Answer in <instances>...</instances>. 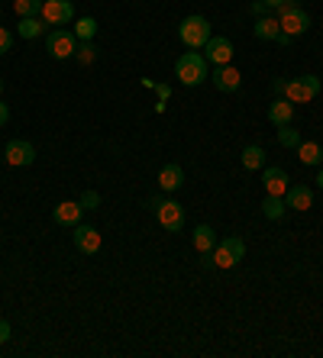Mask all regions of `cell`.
<instances>
[{
    "label": "cell",
    "mask_w": 323,
    "mask_h": 358,
    "mask_svg": "<svg viewBox=\"0 0 323 358\" xmlns=\"http://www.w3.org/2000/svg\"><path fill=\"white\" fill-rule=\"evenodd\" d=\"M175 78H178L185 87H197L210 78V62L201 55V52H185L178 62H175Z\"/></svg>",
    "instance_id": "cell-1"
},
{
    "label": "cell",
    "mask_w": 323,
    "mask_h": 358,
    "mask_svg": "<svg viewBox=\"0 0 323 358\" xmlns=\"http://www.w3.org/2000/svg\"><path fill=\"white\" fill-rule=\"evenodd\" d=\"M278 10H281L278 26H281V33L288 36V39H294V36H304L307 29H310V13H304V10H301L294 0H285Z\"/></svg>",
    "instance_id": "cell-2"
},
{
    "label": "cell",
    "mask_w": 323,
    "mask_h": 358,
    "mask_svg": "<svg viewBox=\"0 0 323 358\" xmlns=\"http://www.w3.org/2000/svg\"><path fill=\"white\" fill-rule=\"evenodd\" d=\"M317 94H320V78H317V75H301V78L285 81L281 97H288L291 103H310Z\"/></svg>",
    "instance_id": "cell-3"
},
{
    "label": "cell",
    "mask_w": 323,
    "mask_h": 358,
    "mask_svg": "<svg viewBox=\"0 0 323 358\" xmlns=\"http://www.w3.org/2000/svg\"><path fill=\"white\" fill-rule=\"evenodd\" d=\"M178 36L187 49H204L207 39H210L213 33H210V23H207L204 17H185L178 26Z\"/></svg>",
    "instance_id": "cell-4"
},
{
    "label": "cell",
    "mask_w": 323,
    "mask_h": 358,
    "mask_svg": "<svg viewBox=\"0 0 323 358\" xmlns=\"http://www.w3.org/2000/svg\"><path fill=\"white\" fill-rule=\"evenodd\" d=\"M75 49H78V39L69 29H59V26H55V29L45 36V52H49L52 59H59V62L75 59Z\"/></svg>",
    "instance_id": "cell-5"
},
{
    "label": "cell",
    "mask_w": 323,
    "mask_h": 358,
    "mask_svg": "<svg viewBox=\"0 0 323 358\" xmlns=\"http://www.w3.org/2000/svg\"><path fill=\"white\" fill-rule=\"evenodd\" d=\"M39 20L45 26H65L75 20V7H71V0H43Z\"/></svg>",
    "instance_id": "cell-6"
},
{
    "label": "cell",
    "mask_w": 323,
    "mask_h": 358,
    "mask_svg": "<svg viewBox=\"0 0 323 358\" xmlns=\"http://www.w3.org/2000/svg\"><path fill=\"white\" fill-rule=\"evenodd\" d=\"M155 220H159L162 229H168V233H181V229H185V210H181V203H175V200L155 203Z\"/></svg>",
    "instance_id": "cell-7"
},
{
    "label": "cell",
    "mask_w": 323,
    "mask_h": 358,
    "mask_svg": "<svg viewBox=\"0 0 323 358\" xmlns=\"http://www.w3.org/2000/svg\"><path fill=\"white\" fill-rule=\"evenodd\" d=\"M204 59L210 62L213 68H217V65H230L233 42L227 39V36H210V39H207V45H204Z\"/></svg>",
    "instance_id": "cell-8"
},
{
    "label": "cell",
    "mask_w": 323,
    "mask_h": 358,
    "mask_svg": "<svg viewBox=\"0 0 323 358\" xmlns=\"http://www.w3.org/2000/svg\"><path fill=\"white\" fill-rule=\"evenodd\" d=\"M33 162H36L33 142H26V139L7 142V165L10 168H26V165H33Z\"/></svg>",
    "instance_id": "cell-9"
},
{
    "label": "cell",
    "mask_w": 323,
    "mask_h": 358,
    "mask_svg": "<svg viewBox=\"0 0 323 358\" xmlns=\"http://www.w3.org/2000/svg\"><path fill=\"white\" fill-rule=\"evenodd\" d=\"M71 239H75V249L78 252H85V255H97L101 252V233L94 229V226H75V233H71Z\"/></svg>",
    "instance_id": "cell-10"
},
{
    "label": "cell",
    "mask_w": 323,
    "mask_h": 358,
    "mask_svg": "<svg viewBox=\"0 0 323 358\" xmlns=\"http://www.w3.org/2000/svg\"><path fill=\"white\" fill-rule=\"evenodd\" d=\"M265 197H285L291 187V178L285 175V168H265Z\"/></svg>",
    "instance_id": "cell-11"
},
{
    "label": "cell",
    "mask_w": 323,
    "mask_h": 358,
    "mask_svg": "<svg viewBox=\"0 0 323 358\" xmlns=\"http://www.w3.org/2000/svg\"><path fill=\"white\" fill-rule=\"evenodd\" d=\"M239 84H243L239 68H230V65H217V68H213V87H217V91L233 94V91H239Z\"/></svg>",
    "instance_id": "cell-12"
},
{
    "label": "cell",
    "mask_w": 323,
    "mask_h": 358,
    "mask_svg": "<svg viewBox=\"0 0 323 358\" xmlns=\"http://www.w3.org/2000/svg\"><path fill=\"white\" fill-rule=\"evenodd\" d=\"M81 217H85V207H81L78 200H62L59 207L52 210V220H55L59 226H78Z\"/></svg>",
    "instance_id": "cell-13"
},
{
    "label": "cell",
    "mask_w": 323,
    "mask_h": 358,
    "mask_svg": "<svg viewBox=\"0 0 323 358\" xmlns=\"http://www.w3.org/2000/svg\"><path fill=\"white\" fill-rule=\"evenodd\" d=\"M285 203H288L291 210L304 213V210L314 207V191H310L307 184H294V187H288V194H285Z\"/></svg>",
    "instance_id": "cell-14"
},
{
    "label": "cell",
    "mask_w": 323,
    "mask_h": 358,
    "mask_svg": "<svg viewBox=\"0 0 323 358\" xmlns=\"http://www.w3.org/2000/svg\"><path fill=\"white\" fill-rule=\"evenodd\" d=\"M181 184H185V168L175 165V162H171V165H162V171H159V187L162 191L175 194Z\"/></svg>",
    "instance_id": "cell-15"
},
{
    "label": "cell",
    "mask_w": 323,
    "mask_h": 358,
    "mask_svg": "<svg viewBox=\"0 0 323 358\" xmlns=\"http://www.w3.org/2000/svg\"><path fill=\"white\" fill-rule=\"evenodd\" d=\"M294 120V103L288 97H278L272 100V107H268V123L272 126H288Z\"/></svg>",
    "instance_id": "cell-16"
},
{
    "label": "cell",
    "mask_w": 323,
    "mask_h": 358,
    "mask_svg": "<svg viewBox=\"0 0 323 358\" xmlns=\"http://www.w3.org/2000/svg\"><path fill=\"white\" fill-rule=\"evenodd\" d=\"M194 249L201 252V255H210L213 249H217V233H213V226L201 223L194 229Z\"/></svg>",
    "instance_id": "cell-17"
},
{
    "label": "cell",
    "mask_w": 323,
    "mask_h": 358,
    "mask_svg": "<svg viewBox=\"0 0 323 358\" xmlns=\"http://www.w3.org/2000/svg\"><path fill=\"white\" fill-rule=\"evenodd\" d=\"M255 39H265V42H278V36H281V26H278V20L275 17H259L255 20Z\"/></svg>",
    "instance_id": "cell-18"
},
{
    "label": "cell",
    "mask_w": 323,
    "mask_h": 358,
    "mask_svg": "<svg viewBox=\"0 0 323 358\" xmlns=\"http://www.w3.org/2000/svg\"><path fill=\"white\" fill-rule=\"evenodd\" d=\"M239 162H243L246 171H259V168H265V149L262 145H246L243 155H239Z\"/></svg>",
    "instance_id": "cell-19"
},
{
    "label": "cell",
    "mask_w": 323,
    "mask_h": 358,
    "mask_svg": "<svg viewBox=\"0 0 323 358\" xmlns=\"http://www.w3.org/2000/svg\"><path fill=\"white\" fill-rule=\"evenodd\" d=\"M298 155H301V162H304V165H310V168L323 162V149L317 145V142H301V145H298Z\"/></svg>",
    "instance_id": "cell-20"
},
{
    "label": "cell",
    "mask_w": 323,
    "mask_h": 358,
    "mask_svg": "<svg viewBox=\"0 0 323 358\" xmlns=\"http://www.w3.org/2000/svg\"><path fill=\"white\" fill-rule=\"evenodd\" d=\"M17 33L23 36V39H36V36H43V33H45V23H43L39 17H26V20H20Z\"/></svg>",
    "instance_id": "cell-21"
},
{
    "label": "cell",
    "mask_w": 323,
    "mask_h": 358,
    "mask_svg": "<svg viewBox=\"0 0 323 358\" xmlns=\"http://www.w3.org/2000/svg\"><path fill=\"white\" fill-rule=\"evenodd\" d=\"M94 36H97V20H94V17L75 20V39L78 42H91Z\"/></svg>",
    "instance_id": "cell-22"
},
{
    "label": "cell",
    "mask_w": 323,
    "mask_h": 358,
    "mask_svg": "<svg viewBox=\"0 0 323 358\" xmlns=\"http://www.w3.org/2000/svg\"><path fill=\"white\" fill-rule=\"evenodd\" d=\"M285 210H288L285 197H265V203H262L265 220H281V217H285Z\"/></svg>",
    "instance_id": "cell-23"
},
{
    "label": "cell",
    "mask_w": 323,
    "mask_h": 358,
    "mask_svg": "<svg viewBox=\"0 0 323 358\" xmlns=\"http://www.w3.org/2000/svg\"><path fill=\"white\" fill-rule=\"evenodd\" d=\"M301 142H304V139H301V133L291 123L288 126H278V145H285V149H298Z\"/></svg>",
    "instance_id": "cell-24"
},
{
    "label": "cell",
    "mask_w": 323,
    "mask_h": 358,
    "mask_svg": "<svg viewBox=\"0 0 323 358\" xmlns=\"http://www.w3.org/2000/svg\"><path fill=\"white\" fill-rule=\"evenodd\" d=\"M13 10H17L20 20L39 17V10H43V0H13Z\"/></svg>",
    "instance_id": "cell-25"
},
{
    "label": "cell",
    "mask_w": 323,
    "mask_h": 358,
    "mask_svg": "<svg viewBox=\"0 0 323 358\" xmlns=\"http://www.w3.org/2000/svg\"><path fill=\"white\" fill-rule=\"evenodd\" d=\"M75 59H78V65H94L97 62V45L94 42H78Z\"/></svg>",
    "instance_id": "cell-26"
},
{
    "label": "cell",
    "mask_w": 323,
    "mask_h": 358,
    "mask_svg": "<svg viewBox=\"0 0 323 358\" xmlns=\"http://www.w3.org/2000/svg\"><path fill=\"white\" fill-rule=\"evenodd\" d=\"M220 245H223V249H227V252H230V255H233V259H236V262H243V259H246V242L239 239V236H227V239H223Z\"/></svg>",
    "instance_id": "cell-27"
},
{
    "label": "cell",
    "mask_w": 323,
    "mask_h": 358,
    "mask_svg": "<svg viewBox=\"0 0 323 358\" xmlns=\"http://www.w3.org/2000/svg\"><path fill=\"white\" fill-rule=\"evenodd\" d=\"M78 203H81L85 210H97V207H101V194H97V191H85Z\"/></svg>",
    "instance_id": "cell-28"
},
{
    "label": "cell",
    "mask_w": 323,
    "mask_h": 358,
    "mask_svg": "<svg viewBox=\"0 0 323 358\" xmlns=\"http://www.w3.org/2000/svg\"><path fill=\"white\" fill-rule=\"evenodd\" d=\"M152 91L159 94V103H155V110L162 113V110H165V100L171 97V87H168V84H152Z\"/></svg>",
    "instance_id": "cell-29"
},
{
    "label": "cell",
    "mask_w": 323,
    "mask_h": 358,
    "mask_svg": "<svg viewBox=\"0 0 323 358\" xmlns=\"http://www.w3.org/2000/svg\"><path fill=\"white\" fill-rule=\"evenodd\" d=\"M13 49V33H10L7 26H0V55H7Z\"/></svg>",
    "instance_id": "cell-30"
},
{
    "label": "cell",
    "mask_w": 323,
    "mask_h": 358,
    "mask_svg": "<svg viewBox=\"0 0 323 358\" xmlns=\"http://www.w3.org/2000/svg\"><path fill=\"white\" fill-rule=\"evenodd\" d=\"M7 339H10V323L7 320H0V345H3Z\"/></svg>",
    "instance_id": "cell-31"
},
{
    "label": "cell",
    "mask_w": 323,
    "mask_h": 358,
    "mask_svg": "<svg viewBox=\"0 0 323 358\" xmlns=\"http://www.w3.org/2000/svg\"><path fill=\"white\" fill-rule=\"evenodd\" d=\"M7 120H10V107L0 100V126H7Z\"/></svg>",
    "instance_id": "cell-32"
},
{
    "label": "cell",
    "mask_w": 323,
    "mask_h": 358,
    "mask_svg": "<svg viewBox=\"0 0 323 358\" xmlns=\"http://www.w3.org/2000/svg\"><path fill=\"white\" fill-rule=\"evenodd\" d=\"M265 10H268V7H265V3H262V0H259V3H252V13H259V17H262V13H265Z\"/></svg>",
    "instance_id": "cell-33"
},
{
    "label": "cell",
    "mask_w": 323,
    "mask_h": 358,
    "mask_svg": "<svg viewBox=\"0 0 323 358\" xmlns=\"http://www.w3.org/2000/svg\"><path fill=\"white\" fill-rule=\"evenodd\" d=\"M265 7H281V3H285V0H262Z\"/></svg>",
    "instance_id": "cell-34"
},
{
    "label": "cell",
    "mask_w": 323,
    "mask_h": 358,
    "mask_svg": "<svg viewBox=\"0 0 323 358\" xmlns=\"http://www.w3.org/2000/svg\"><path fill=\"white\" fill-rule=\"evenodd\" d=\"M317 187H320V191H323V171H320V175H317Z\"/></svg>",
    "instance_id": "cell-35"
},
{
    "label": "cell",
    "mask_w": 323,
    "mask_h": 358,
    "mask_svg": "<svg viewBox=\"0 0 323 358\" xmlns=\"http://www.w3.org/2000/svg\"><path fill=\"white\" fill-rule=\"evenodd\" d=\"M0 94H3V78H0Z\"/></svg>",
    "instance_id": "cell-36"
}]
</instances>
